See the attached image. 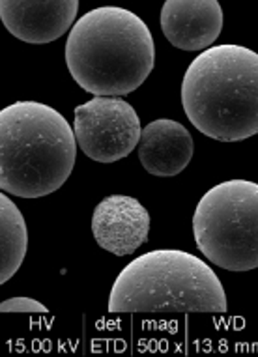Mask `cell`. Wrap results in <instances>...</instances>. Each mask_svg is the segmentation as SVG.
Here are the masks:
<instances>
[{
	"label": "cell",
	"mask_w": 258,
	"mask_h": 357,
	"mask_svg": "<svg viewBox=\"0 0 258 357\" xmlns=\"http://www.w3.org/2000/svg\"><path fill=\"white\" fill-rule=\"evenodd\" d=\"M92 232L101 249L114 257H128L146 241L150 213L133 197L111 195L96 206Z\"/></svg>",
	"instance_id": "obj_8"
},
{
	"label": "cell",
	"mask_w": 258,
	"mask_h": 357,
	"mask_svg": "<svg viewBox=\"0 0 258 357\" xmlns=\"http://www.w3.org/2000/svg\"><path fill=\"white\" fill-rule=\"evenodd\" d=\"M79 0H0V17L17 40L43 45L59 40L73 24Z\"/></svg>",
	"instance_id": "obj_7"
},
{
	"label": "cell",
	"mask_w": 258,
	"mask_h": 357,
	"mask_svg": "<svg viewBox=\"0 0 258 357\" xmlns=\"http://www.w3.org/2000/svg\"><path fill=\"white\" fill-rule=\"evenodd\" d=\"M77 144L98 163H116L139 146L141 118L118 96H96L75 109Z\"/></svg>",
	"instance_id": "obj_6"
},
{
	"label": "cell",
	"mask_w": 258,
	"mask_h": 357,
	"mask_svg": "<svg viewBox=\"0 0 258 357\" xmlns=\"http://www.w3.org/2000/svg\"><path fill=\"white\" fill-rule=\"evenodd\" d=\"M109 312H227V294L204 260L159 249L137 257L118 273Z\"/></svg>",
	"instance_id": "obj_4"
},
{
	"label": "cell",
	"mask_w": 258,
	"mask_h": 357,
	"mask_svg": "<svg viewBox=\"0 0 258 357\" xmlns=\"http://www.w3.org/2000/svg\"><path fill=\"white\" fill-rule=\"evenodd\" d=\"M199 251L227 271L258 268V183L229 180L211 188L193 213Z\"/></svg>",
	"instance_id": "obj_5"
},
{
	"label": "cell",
	"mask_w": 258,
	"mask_h": 357,
	"mask_svg": "<svg viewBox=\"0 0 258 357\" xmlns=\"http://www.w3.org/2000/svg\"><path fill=\"white\" fill-rule=\"evenodd\" d=\"M182 105L213 141L258 135V53L232 43L204 49L183 75Z\"/></svg>",
	"instance_id": "obj_3"
},
{
	"label": "cell",
	"mask_w": 258,
	"mask_h": 357,
	"mask_svg": "<svg viewBox=\"0 0 258 357\" xmlns=\"http://www.w3.org/2000/svg\"><path fill=\"white\" fill-rule=\"evenodd\" d=\"M223 23V8L218 0H165L161 8L165 38L182 51L211 47Z\"/></svg>",
	"instance_id": "obj_9"
},
{
	"label": "cell",
	"mask_w": 258,
	"mask_h": 357,
	"mask_svg": "<svg viewBox=\"0 0 258 357\" xmlns=\"http://www.w3.org/2000/svg\"><path fill=\"white\" fill-rule=\"evenodd\" d=\"M2 312H47V307L32 298H12L2 301Z\"/></svg>",
	"instance_id": "obj_12"
},
{
	"label": "cell",
	"mask_w": 258,
	"mask_h": 357,
	"mask_svg": "<svg viewBox=\"0 0 258 357\" xmlns=\"http://www.w3.org/2000/svg\"><path fill=\"white\" fill-rule=\"evenodd\" d=\"M193 137L180 122L159 118L142 128L139 159L148 174L170 178L180 174L193 159Z\"/></svg>",
	"instance_id": "obj_10"
},
{
	"label": "cell",
	"mask_w": 258,
	"mask_h": 357,
	"mask_svg": "<svg viewBox=\"0 0 258 357\" xmlns=\"http://www.w3.org/2000/svg\"><path fill=\"white\" fill-rule=\"evenodd\" d=\"M66 64L84 92L128 96L152 73L153 36L146 23L126 8H96L70 30Z\"/></svg>",
	"instance_id": "obj_1"
},
{
	"label": "cell",
	"mask_w": 258,
	"mask_h": 357,
	"mask_svg": "<svg viewBox=\"0 0 258 357\" xmlns=\"http://www.w3.org/2000/svg\"><path fill=\"white\" fill-rule=\"evenodd\" d=\"M29 251V229L23 213L8 193L0 195V282L4 284L21 268Z\"/></svg>",
	"instance_id": "obj_11"
},
{
	"label": "cell",
	"mask_w": 258,
	"mask_h": 357,
	"mask_svg": "<svg viewBox=\"0 0 258 357\" xmlns=\"http://www.w3.org/2000/svg\"><path fill=\"white\" fill-rule=\"evenodd\" d=\"M75 129L56 109L15 101L0 111V189L19 199L59 191L73 172Z\"/></svg>",
	"instance_id": "obj_2"
}]
</instances>
